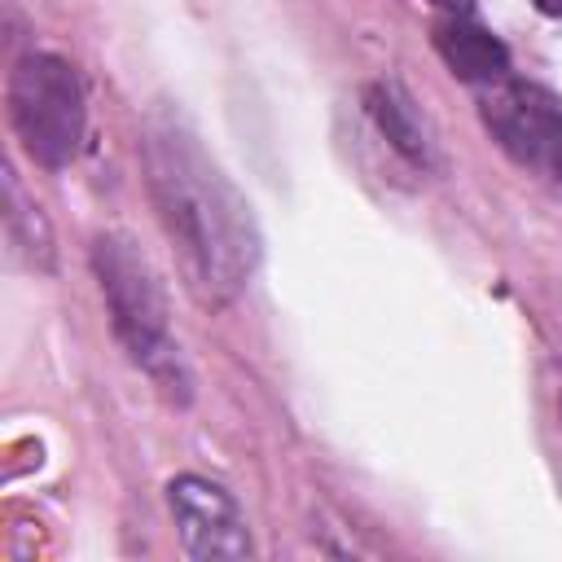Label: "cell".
Listing matches in <instances>:
<instances>
[{
  "instance_id": "cell-5",
  "label": "cell",
  "mask_w": 562,
  "mask_h": 562,
  "mask_svg": "<svg viewBox=\"0 0 562 562\" xmlns=\"http://www.w3.org/2000/svg\"><path fill=\"white\" fill-rule=\"evenodd\" d=\"M167 505H171V518L180 527L189 558H202V562L250 558L246 514L237 509V501L220 483L198 479V474H180L167 487Z\"/></svg>"
},
{
  "instance_id": "cell-4",
  "label": "cell",
  "mask_w": 562,
  "mask_h": 562,
  "mask_svg": "<svg viewBox=\"0 0 562 562\" xmlns=\"http://www.w3.org/2000/svg\"><path fill=\"white\" fill-rule=\"evenodd\" d=\"M479 114H483V127L492 132V140L518 167L562 184V105L544 88L518 83V79H496L479 97Z\"/></svg>"
},
{
  "instance_id": "cell-10",
  "label": "cell",
  "mask_w": 562,
  "mask_h": 562,
  "mask_svg": "<svg viewBox=\"0 0 562 562\" xmlns=\"http://www.w3.org/2000/svg\"><path fill=\"white\" fill-rule=\"evenodd\" d=\"M536 9L549 13V18H562V0H536Z\"/></svg>"
},
{
  "instance_id": "cell-6",
  "label": "cell",
  "mask_w": 562,
  "mask_h": 562,
  "mask_svg": "<svg viewBox=\"0 0 562 562\" xmlns=\"http://www.w3.org/2000/svg\"><path fill=\"white\" fill-rule=\"evenodd\" d=\"M435 48H439V57L448 61V70H452L457 79H470V83H496V79H505V70H509L505 44H501L492 31H483V26L465 22V18L439 22V26H435Z\"/></svg>"
},
{
  "instance_id": "cell-2",
  "label": "cell",
  "mask_w": 562,
  "mask_h": 562,
  "mask_svg": "<svg viewBox=\"0 0 562 562\" xmlns=\"http://www.w3.org/2000/svg\"><path fill=\"white\" fill-rule=\"evenodd\" d=\"M92 268L110 307V325L123 342V351L171 395H189V378L180 369V347L171 342L167 325V294L149 263V255L127 233H97L92 241Z\"/></svg>"
},
{
  "instance_id": "cell-3",
  "label": "cell",
  "mask_w": 562,
  "mask_h": 562,
  "mask_svg": "<svg viewBox=\"0 0 562 562\" xmlns=\"http://www.w3.org/2000/svg\"><path fill=\"white\" fill-rule=\"evenodd\" d=\"M83 88L70 61L53 53H26L9 75V123L26 158L40 167H66L83 140Z\"/></svg>"
},
{
  "instance_id": "cell-11",
  "label": "cell",
  "mask_w": 562,
  "mask_h": 562,
  "mask_svg": "<svg viewBox=\"0 0 562 562\" xmlns=\"http://www.w3.org/2000/svg\"><path fill=\"white\" fill-rule=\"evenodd\" d=\"M435 4H439V9H465L470 0H435Z\"/></svg>"
},
{
  "instance_id": "cell-7",
  "label": "cell",
  "mask_w": 562,
  "mask_h": 562,
  "mask_svg": "<svg viewBox=\"0 0 562 562\" xmlns=\"http://www.w3.org/2000/svg\"><path fill=\"white\" fill-rule=\"evenodd\" d=\"M364 105H369L373 123L386 132V140H391L400 154H408L413 162H426V158H430V140H426L422 114L413 110V101H408V92H404L400 83H391V79L369 83Z\"/></svg>"
},
{
  "instance_id": "cell-8",
  "label": "cell",
  "mask_w": 562,
  "mask_h": 562,
  "mask_svg": "<svg viewBox=\"0 0 562 562\" xmlns=\"http://www.w3.org/2000/svg\"><path fill=\"white\" fill-rule=\"evenodd\" d=\"M4 233H9L13 255H22V263L53 268V233H48L40 206L22 193L13 171H4Z\"/></svg>"
},
{
  "instance_id": "cell-9",
  "label": "cell",
  "mask_w": 562,
  "mask_h": 562,
  "mask_svg": "<svg viewBox=\"0 0 562 562\" xmlns=\"http://www.w3.org/2000/svg\"><path fill=\"white\" fill-rule=\"evenodd\" d=\"M549 378H553V404H558V413H562V364H553Z\"/></svg>"
},
{
  "instance_id": "cell-1",
  "label": "cell",
  "mask_w": 562,
  "mask_h": 562,
  "mask_svg": "<svg viewBox=\"0 0 562 562\" xmlns=\"http://www.w3.org/2000/svg\"><path fill=\"white\" fill-rule=\"evenodd\" d=\"M140 162L154 215L180 259L184 285L202 307L233 303L259 263V228L246 198L233 189L220 162L206 158L198 136L162 110L145 119Z\"/></svg>"
}]
</instances>
